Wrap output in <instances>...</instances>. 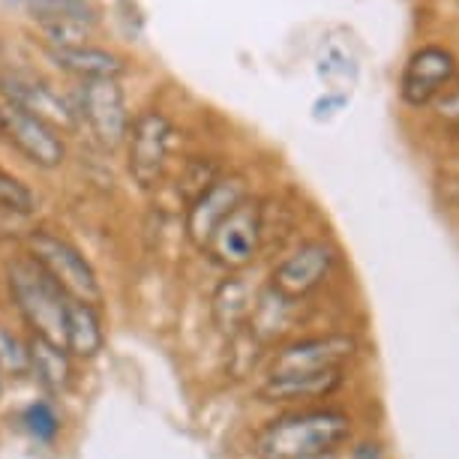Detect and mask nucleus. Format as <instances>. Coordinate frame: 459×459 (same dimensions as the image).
I'll return each instance as SVG.
<instances>
[{
	"label": "nucleus",
	"mask_w": 459,
	"mask_h": 459,
	"mask_svg": "<svg viewBox=\"0 0 459 459\" xmlns=\"http://www.w3.org/2000/svg\"><path fill=\"white\" fill-rule=\"evenodd\" d=\"M354 438V418L336 405L313 409H285L249 438L253 459H307L322 454H340Z\"/></svg>",
	"instance_id": "f257e3e1"
},
{
	"label": "nucleus",
	"mask_w": 459,
	"mask_h": 459,
	"mask_svg": "<svg viewBox=\"0 0 459 459\" xmlns=\"http://www.w3.org/2000/svg\"><path fill=\"white\" fill-rule=\"evenodd\" d=\"M0 289H4L6 313L24 331L60 342L69 298L24 249L4 255V262H0Z\"/></svg>",
	"instance_id": "f03ea898"
},
{
	"label": "nucleus",
	"mask_w": 459,
	"mask_h": 459,
	"mask_svg": "<svg viewBox=\"0 0 459 459\" xmlns=\"http://www.w3.org/2000/svg\"><path fill=\"white\" fill-rule=\"evenodd\" d=\"M19 249H24L57 282V289L69 300H84L93 303V307L108 309V291L93 258L66 231H60L57 225H30L19 240Z\"/></svg>",
	"instance_id": "7ed1b4c3"
},
{
	"label": "nucleus",
	"mask_w": 459,
	"mask_h": 459,
	"mask_svg": "<svg viewBox=\"0 0 459 459\" xmlns=\"http://www.w3.org/2000/svg\"><path fill=\"white\" fill-rule=\"evenodd\" d=\"M180 135L175 117L162 106H144L133 115V126L124 142V169L138 193L153 195L169 184L175 171Z\"/></svg>",
	"instance_id": "20e7f679"
},
{
	"label": "nucleus",
	"mask_w": 459,
	"mask_h": 459,
	"mask_svg": "<svg viewBox=\"0 0 459 459\" xmlns=\"http://www.w3.org/2000/svg\"><path fill=\"white\" fill-rule=\"evenodd\" d=\"M360 354V340L349 331L298 333L267 354L262 376H303V372L349 369Z\"/></svg>",
	"instance_id": "39448f33"
},
{
	"label": "nucleus",
	"mask_w": 459,
	"mask_h": 459,
	"mask_svg": "<svg viewBox=\"0 0 459 459\" xmlns=\"http://www.w3.org/2000/svg\"><path fill=\"white\" fill-rule=\"evenodd\" d=\"M75 115H79L82 133L97 142L102 151L120 153L133 126V108H129L126 91L120 82H75L69 88Z\"/></svg>",
	"instance_id": "423d86ee"
},
{
	"label": "nucleus",
	"mask_w": 459,
	"mask_h": 459,
	"mask_svg": "<svg viewBox=\"0 0 459 459\" xmlns=\"http://www.w3.org/2000/svg\"><path fill=\"white\" fill-rule=\"evenodd\" d=\"M340 264V249L327 238H313L294 244L282 253L267 271L264 285L276 294L298 303H307L316 291H322Z\"/></svg>",
	"instance_id": "0eeeda50"
},
{
	"label": "nucleus",
	"mask_w": 459,
	"mask_h": 459,
	"mask_svg": "<svg viewBox=\"0 0 459 459\" xmlns=\"http://www.w3.org/2000/svg\"><path fill=\"white\" fill-rule=\"evenodd\" d=\"M0 102L28 111L33 117H42L46 124L57 126L64 135L82 133L69 91H60L55 82L33 73V69H22V66L0 69Z\"/></svg>",
	"instance_id": "6e6552de"
},
{
	"label": "nucleus",
	"mask_w": 459,
	"mask_h": 459,
	"mask_svg": "<svg viewBox=\"0 0 459 459\" xmlns=\"http://www.w3.org/2000/svg\"><path fill=\"white\" fill-rule=\"evenodd\" d=\"M262 249H264L262 198L249 195L247 202L213 231V238L207 240L202 255L216 271L238 273V271H249V267L258 262Z\"/></svg>",
	"instance_id": "1a4fd4ad"
},
{
	"label": "nucleus",
	"mask_w": 459,
	"mask_h": 459,
	"mask_svg": "<svg viewBox=\"0 0 459 459\" xmlns=\"http://www.w3.org/2000/svg\"><path fill=\"white\" fill-rule=\"evenodd\" d=\"M4 144L37 171H60L69 162V135L28 111L4 106Z\"/></svg>",
	"instance_id": "9d476101"
},
{
	"label": "nucleus",
	"mask_w": 459,
	"mask_h": 459,
	"mask_svg": "<svg viewBox=\"0 0 459 459\" xmlns=\"http://www.w3.org/2000/svg\"><path fill=\"white\" fill-rule=\"evenodd\" d=\"M249 198V184L238 171H225L222 178H216L204 193H198L193 202L184 207V238L195 253H202L207 240L213 238V231L229 220Z\"/></svg>",
	"instance_id": "9b49d317"
},
{
	"label": "nucleus",
	"mask_w": 459,
	"mask_h": 459,
	"mask_svg": "<svg viewBox=\"0 0 459 459\" xmlns=\"http://www.w3.org/2000/svg\"><path fill=\"white\" fill-rule=\"evenodd\" d=\"M349 381V369L303 372V376H262L255 387V400L273 409H313L333 400Z\"/></svg>",
	"instance_id": "f8f14e48"
},
{
	"label": "nucleus",
	"mask_w": 459,
	"mask_h": 459,
	"mask_svg": "<svg viewBox=\"0 0 459 459\" xmlns=\"http://www.w3.org/2000/svg\"><path fill=\"white\" fill-rule=\"evenodd\" d=\"M30 345V372H28V385L33 387V394L51 396V400H69V396L79 394L82 381H84V367L73 360L64 345L48 336L28 333Z\"/></svg>",
	"instance_id": "ddd939ff"
},
{
	"label": "nucleus",
	"mask_w": 459,
	"mask_h": 459,
	"mask_svg": "<svg viewBox=\"0 0 459 459\" xmlns=\"http://www.w3.org/2000/svg\"><path fill=\"white\" fill-rule=\"evenodd\" d=\"M108 309L93 307L84 300H66L64 313V333H60V345L73 354L75 363L84 369L93 367L97 360L106 358L108 351Z\"/></svg>",
	"instance_id": "4468645a"
},
{
	"label": "nucleus",
	"mask_w": 459,
	"mask_h": 459,
	"mask_svg": "<svg viewBox=\"0 0 459 459\" xmlns=\"http://www.w3.org/2000/svg\"><path fill=\"white\" fill-rule=\"evenodd\" d=\"M264 282L258 285L249 280V271L222 273V280L211 291V322L220 327V333L229 340L240 331H247L249 318H253L258 298H262Z\"/></svg>",
	"instance_id": "2eb2a0df"
},
{
	"label": "nucleus",
	"mask_w": 459,
	"mask_h": 459,
	"mask_svg": "<svg viewBox=\"0 0 459 459\" xmlns=\"http://www.w3.org/2000/svg\"><path fill=\"white\" fill-rule=\"evenodd\" d=\"M454 75H456V57L450 51L438 46H423L420 51H414L403 69L400 93L409 106L420 108L436 100Z\"/></svg>",
	"instance_id": "dca6fc26"
},
{
	"label": "nucleus",
	"mask_w": 459,
	"mask_h": 459,
	"mask_svg": "<svg viewBox=\"0 0 459 459\" xmlns=\"http://www.w3.org/2000/svg\"><path fill=\"white\" fill-rule=\"evenodd\" d=\"M48 64L57 73L69 75L73 82H120L129 73V64L124 55L106 46H66V48H42Z\"/></svg>",
	"instance_id": "f3484780"
},
{
	"label": "nucleus",
	"mask_w": 459,
	"mask_h": 459,
	"mask_svg": "<svg viewBox=\"0 0 459 459\" xmlns=\"http://www.w3.org/2000/svg\"><path fill=\"white\" fill-rule=\"evenodd\" d=\"M15 429L28 438L30 447L37 450H60V445L66 441L69 429V414L66 405L51 396L33 394L30 400H24L13 414Z\"/></svg>",
	"instance_id": "a211bd4d"
},
{
	"label": "nucleus",
	"mask_w": 459,
	"mask_h": 459,
	"mask_svg": "<svg viewBox=\"0 0 459 459\" xmlns=\"http://www.w3.org/2000/svg\"><path fill=\"white\" fill-rule=\"evenodd\" d=\"M0 369H4L10 387L28 385V372H30L28 331L10 313H0Z\"/></svg>",
	"instance_id": "6ab92c4d"
},
{
	"label": "nucleus",
	"mask_w": 459,
	"mask_h": 459,
	"mask_svg": "<svg viewBox=\"0 0 459 459\" xmlns=\"http://www.w3.org/2000/svg\"><path fill=\"white\" fill-rule=\"evenodd\" d=\"M222 175H225V169L213 157H186V160H180L178 171H171L169 180L175 184L180 204L186 207L198 193H204V189Z\"/></svg>",
	"instance_id": "aec40b11"
},
{
	"label": "nucleus",
	"mask_w": 459,
	"mask_h": 459,
	"mask_svg": "<svg viewBox=\"0 0 459 459\" xmlns=\"http://www.w3.org/2000/svg\"><path fill=\"white\" fill-rule=\"evenodd\" d=\"M39 211V193L19 171L0 166V216L10 220H33Z\"/></svg>",
	"instance_id": "412c9836"
},
{
	"label": "nucleus",
	"mask_w": 459,
	"mask_h": 459,
	"mask_svg": "<svg viewBox=\"0 0 459 459\" xmlns=\"http://www.w3.org/2000/svg\"><path fill=\"white\" fill-rule=\"evenodd\" d=\"M30 19H66L97 30L100 0H24Z\"/></svg>",
	"instance_id": "4be33fe9"
},
{
	"label": "nucleus",
	"mask_w": 459,
	"mask_h": 459,
	"mask_svg": "<svg viewBox=\"0 0 459 459\" xmlns=\"http://www.w3.org/2000/svg\"><path fill=\"white\" fill-rule=\"evenodd\" d=\"M340 459H385V445L378 438H363V441H349L340 450Z\"/></svg>",
	"instance_id": "5701e85b"
},
{
	"label": "nucleus",
	"mask_w": 459,
	"mask_h": 459,
	"mask_svg": "<svg viewBox=\"0 0 459 459\" xmlns=\"http://www.w3.org/2000/svg\"><path fill=\"white\" fill-rule=\"evenodd\" d=\"M438 115L441 117H454V120H459V88L450 93V97H445L438 102Z\"/></svg>",
	"instance_id": "b1692460"
},
{
	"label": "nucleus",
	"mask_w": 459,
	"mask_h": 459,
	"mask_svg": "<svg viewBox=\"0 0 459 459\" xmlns=\"http://www.w3.org/2000/svg\"><path fill=\"white\" fill-rule=\"evenodd\" d=\"M6 394H10V381H6V376H4V369H0V405H4V400H6Z\"/></svg>",
	"instance_id": "393cba45"
},
{
	"label": "nucleus",
	"mask_w": 459,
	"mask_h": 459,
	"mask_svg": "<svg viewBox=\"0 0 459 459\" xmlns=\"http://www.w3.org/2000/svg\"><path fill=\"white\" fill-rule=\"evenodd\" d=\"M0 144H4V102H0Z\"/></svg>",
	"instance_id": "a878e982"
},
{
	"label": "nucleus",
	"mask_w": 459,
	"mask_h": 459,
	"mask_svg": "<svg viewBox=\"0 0 459 459\" xmlns=\"http://www.w3.org/2000/svg\"><path fill=\"white\" fill-rule=\"evenodd\" d=\"M456 133H459V129H456Z\"/></svg>",
	"instance_id": "bb28decb"
}]
</instances>
